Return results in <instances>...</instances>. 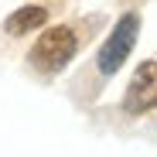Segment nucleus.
Instances as JSON below:
<instances>
[{
  "label": "nucleus",
  "mask_w": 157,
  "mask_h": 157,
  "mask_svg": "<svg viewBox=\"0 0 157 157\" xmlns=\"http://www.w3.org/2000/svg\"><path fill=\"white\" fill-rule=\"evenodd\" d=\"M72 55H75V34H72L68 28H51V31H44L41 41L34 44L31 62H34V68H41V72H58V68H65V65L72 62Z\"/></svg>",
  "instance_id": "1"
},
{
  "label": "nucleus",
  "mask_w": 157,
  "mask_h": 157,
  "mask_svg": "<svg viewBox=\"0 0 157 157\" xmlns=\"http://www.w3.org/2000/svg\"><path fill=\"white\" fill-rule=\"evenodd\" d=\"M137 31H140V17L137 14H123L120 24L113 28V34H109V41L102 44V51H99V72L102 75H113L126 62V55L137 44Z\"/></svg>",
  "instance_id": "2"
},
{
  "label": "nucleus",
  "mask_w": 157,
  "mask_h": 157,
  "mask_svg": "<svg viewBox=\"0 0 157 157\" xmlns=\"http://www.w3.org/2000/svg\"><path fill=\"white\" fill-rule=\"evenodd\" d=\"M154 62H144L140 72L133 75V82H130V92H126V113H147L154 106Z\"/></svg>",
  "instance_id": "3"
},
{
  "label": "nucleus",
  "mask_w": 157,
  "mask_h": 157,
  "mask_svg": "<svg viewBox=\"0 0 157 157\" xmlns=\"http://www.w3.org/2000/svg\"><path fill=\"white\" fill-rule=\"evenodd\" d=\"M48 21V14H44V7H21V10H14L10 17H7V34H28V31H34V28H41V24Z\"/></svg>",
  "instance_id": "4"
}]
</instances>
